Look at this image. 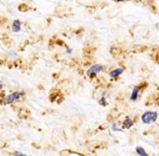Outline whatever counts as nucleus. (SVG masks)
<instances>
[{
  "label": "nucleus",
  "mask_w": 159,
  "mask_h": 156,
  "mask_svg": "<svg viewBox=\"0 0 159 156\" xmlns=\"http://www.w3.org/2000/svg\"><path fill=\"white\" fill-rule=\"evenodd\" d=\"M24 95H25L24 91H15V92H12V93H10V94L4 95L1 100V103L3 104V105L15 103V102H17L20 99H22Z\"/></svg>",
  "instance_id": "nucleus-1"
},
{
  "label": "nucleus",
  "mask_w": 159,
  "mask_h": 156,
  "mask_svg": "<svg viewBox=\"0 0 159 156\" xmlns=\"http://www.w3.org/2000/svg\"><path fill=\"white\" fill-rule=\"evenodd\" d=\"M135 152L138 153L139 156H149L148 154L146 153V151L142 148V146H136L135 148Z\"/></svg>",
  "instance_id": "nucleus-8"
},
{
  "label": "nucleus",
  "mask_w": 159,
  "mask_h": 156,
  "mask_svg": "<svg viewBox=\"0 0 159 156\" xmlns=\"http://www.w3.org/2000/svg\"><path fill=\"white\" fill-rule=\"evenodd\" d=\"M98 103L101 104V105H103V106H105V105H107V101H106V99H105L104 97H102L100 100H98Z\"/></svg>",
  "instance_id": "nucleus-9"
},
{
  "label": "nucleus",
  "mask_w": 159,
  "mask_h": 156,
  "mask_svg": "<svg viewBox=\"0 0 159 156\" xmlns=\"http://www.w3.org/2000/svg\"><path fill=\"white\" fill-rule=\"evenodd\" d=\"M158 118V114L156 112H146L142 115L141 119L144 124H152V122H155Z\"/></svg>",
  "instance_id": "nucleus-2"
},
{
  "label": "nucleus",
  "mask_w": 159,
  "mask_h": 156,
  "mask_svg": "<svg viewBox=\"0 0 159 156\" xmlns=\"http://www.w3.org/2000/svg\"><path fill=\"white\" fill-rule=\"evenodd\" d=\"M111 128H113V130H115V131H118V130H119V128H118L117 124H114V125H113V127H111Z\"/></svg>",
  "instance_id": "nucleus-11"
},
{
  "label": "nucleus",
  "mask_w": 159,
  "mask_h": 156,
  "mask_svg": "<svg viewBox=\"0 0 159 156\" xmlns=\"http://www.w3.org/2000/svg\"><path fill=\"white\" fill-rule=\"evenodd\" d=\"M22 30V23L20 20H14L12 23V32L14 33H19Z\"/></svg>",
  "instance_id": "nucleus-4"
},
{
  "label": "nucleus",
  "mask_w": 159,
  "mask_h": 156,
  "mask_svg": "<svg viewBox=\"0 0 159 156\" xmlns=\"http://www.w3.org/2000/svg\"><path fill=\"white\" fill-rule=\"evenodd\" d=\"M2 87H3V84H2V82L0 81V90H1V89H2Z\"/></svg>",
  "instance_id": "nucleus-13"
},
{
  "label": "nucleus",
  "mask_w": 159,
  "mask_h": 156,
  "mask_svg": "<svg viewBox=\"0 0 159 156\" xmlns=\"http://www.w3.org/2000/svg\"><path fill=\"white\" fill-rule=\"evenodd\" d=\"M114 1H118V2H122V1H125V0H114Z\"/></svg>",
  "instance_id": "nucleus-14"
},
{
  "label": "nucleus",
  "mask_w": 159,
  "mask_h": 156,
  "mask_svg": "<svg viewBox=\"0 0 159 156\" xmlns=\"http://www.w3.org/2000/svg\"><path fill=\"white\" fill-rule=\"evenodd\" d=\"M71 51H73V49H71V48H67V49H66V52H67V53H70Z\"/></svg>",
  "instance_id": "nucleus-12"
},
{
  "label": "nucleus",
  "mask_w": 159,
  "mask_h": 156,
  "mask_svg": "<svg viewBox=\"0 0 159 156\" xmlns=\"http://www.w3.org/2000/svg\"><path fill=\"white\" fill-rule=\"evenodd\" d=\"M140 90H141V89H140V87H139V86H136L135 88L133 89V91H132V93H131V97H130V100H131V101H135V100L138 99Z\"/></svg>",
  "instance_id": "nucleus-7"
},
{
  "label": "nucleus",
  "mask_w": 159,
  "mask_h": 156,
  "mask_svg": "<svg viewBox=\"0 0 159 156\" xmlns=\"http://www.w3.org/2000/svg\"><path fill=\"white\" fill-rule=\"evenodd\" d=\"M103 71V66L101 64H94L92 65L88 71H87V76H89L90 78H93L96 74L101 73Z\"/></svg>",
  "instance_id": "nucleus-3"
},
{
  "label": "nucleus",
  "mask_w": 159,
  "mask_h": 156,
  "mask_svg": "<svg viewBox=\"0 0 159 156\" xmlns=\"http://www.w3.org/2000/svg\"><path fill=\"white\" fill-rule=\"evenodd\" d=\"M124 73V68L119 67V68H116V70H113L111 72H109V76L111 78H115V77H118L119 75H121Z\"/></svg>",
  "instance_id": "nucleus-6"
},
{
  "label": "nucleus",
  "mask_w": 159,
  "mask_h": 156,
  "mask_svg": "<svg viewBox=\"0 0 159 156\" xmlns=\"http://www.w3.org/2000/svg\"><path fill=\"white\" fill-rule=\"evenodd\" d=\"M134 122H135V120H132L131 118L128 116L126 119L124 120V122H122V128H124V129H130L134 125Z\"/></svg>",
  "instance_id": "nucleus-5"
},
{
  "label": "nucleus",
  "mask_w": 159,
  "mask_h": 156,
  "mask_svg": "<svg viewBox=\"0 0 159 156\" xmlns=\"http://www.w3.org/2000/svg\"><path fill=\"white\" fill-rule=\"evenodd\" d=\"M13 155H14V156H27L26 154H24V153L19 152V151H15V152H13Z\"/></svg>",
  "instance_id": "nucleus-10"
}]
</instances>
